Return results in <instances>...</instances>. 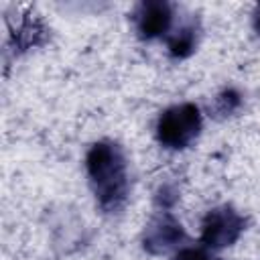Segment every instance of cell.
I'll return each instance as SVG.
<instances>
[{
  "instance_id": "cell-1",
  "label": "cell",
  "mask_w": 260,
  "mask_h": 260,
  "mask_svg": "<svg viewBox=\"0 0 260 260\" xmlns=\"http://www.w3.org/2000/svg\"><path fill=\"white\" fill-rule=\"evenodd\" d=\"M85 171L98 205L108 213L120 211L130 191L128 160L122 146L114 140L91 144L85 154Z\"/></svg>"
},
{
  "instance_id": "cell-4",
  "label": "cell",
  "mask_w": 260,
  "mask_h": 260,
  "mask_svg": "<svg viewBox=\"0 0 260 260\" xmlns=\"http://www.w3.org/2000/svg\"><path fill=\"white\" fill-rule=\"evenodd\" d=\"M136 32L144 41L165 37L173 24V6L165 0H144L132 12Z\"/></svg>"
},
{
  "instance_id": "cell-5",
  "label": "cell",
  "mask_w": 260,
  "mask_h": 260,
  "mask_svg": "<svg viewBox=\"0 0 260 260\" xmlns=\"http://www.w3.org/2000/svg\"><path fill=\"white\" fill-rule=\"evenodd\" d=\"M185 240L183 225L169 211H158L144 230V248L150 254H165Z\"/></svg>"
},
{
  "instance_id": "cell-9",
  "label": "cell",
  "mask_w": 260,
  "mask_h": 260,
  "mask_svg": "<svg viewBox=\"0 0 260 260\" xmlns=\"http://www.w3.org/2000/svg\"><path fill=\"white\" fill-rule=\"evenodd\" d=\"M254 28H256V32L260 35V4H258L256 10H254Z\"/></svg>"
},
{
  "instance_id": "cell-8",
  "label": "cell",
  "mask_w": 260,
  "mask_h": 260,
  "mask_svg": "<svg viewBox=\"0 0 260 260\" xmlns=\"http://www.w3.org/2000/svg\"><path fill=\"white\" fill-rule=\"evenodd\" d=\"M173 260H221V258L213 256L211 252H207L203 248H183L175 254Z\"/></svg>"
},
{
  "instance_id": "cell-2",
  "label": "cell",
  "mask_w": 260,
  "mask_h": 260,
  "mask_svg": "<svg viewBox=\"0 0 260 260\" xmlns=\"http://www.w3.org/2000/svg\"><path fill=\"white\" fill-rule=\"evenodd\" d=\"M203 118L195 104H179L167 108L156 120V140L169 150L187 148L201 132Z\"/></svg>"
},
{
  "instance_id": "cell-7",
  "label": "cell",
  "mask_w": 260,
  "mask_h": 260,
  "mask_svg": "<svg viewBox=\"0 0 260 260\" xmlns=\"http://www.w3.org/2000/svg\"><path fill=\"white\" fill-rule=\"evenodd\" d=\"M240 106H242V98H240V93H238L236 89L228 87V89H223V91L215 98V106H213V110H215L217 114L228 116V114H234Z\"/></svg>"
},
{
  "instance_id": "cell-6",
  "label": "cell",
  "mask_w": 260,
  "mask_h": 260,
  "mask_svg": "<svg viewBox=\"0 0 260 260\" xmlns=\"http://www.w3.org/2000/svg\"><path fill=\"white\" fill-rule=\"evenodd\" d=\"M197 35H199V26L195 20L181 24L173 35H169L167 39V47H169V55L175 59H185L189 57L195 47H197Z\"/></svg>"
},
{
  "instance_id": "cell-3",
  "label": "cell",
  "mask_w": 260,
  "mask_h": 260,
  "mask_svg": "<svg viewBox=\"0 0 260 260\" xmlns=\"http://www.w3.org/2000/svg\"><path fill=\"white\" fill-rule=\"evenodd\" d=\"M246 230V219L232 205L209 209L201 221V244L209 250L232 246Z\"/></svg>"
}]
</instances>
